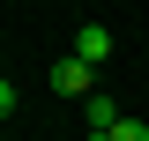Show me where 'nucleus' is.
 <instances>
[{
  "mask_svg": "<svg viewBox=\"0 0 149 141\" xmlns=\"http://www.w3.org/2000/svg\"><path fill=\"white\" fill-rule=\"evenodd\" d=\"M45 82H52L60 89V97H82V104H90V97H97V67H82V59H52V74H45Z\"/></svg>",
  "mask_w": 149,
  "mask_h": 141,
  "instance_id": "f257e3e1",
  "label": "nucleus"
},
{
  "mask_svg": "<svg viewBox=\"0 0 149 141\" xmlns=\"http://www.w3.org/2000/svg\"><path fill=\"white\" fill-rule=\"evenodd\" d=\"M74 59H82V67H104L112 59V30L104 22H74Z\"/></svg>",
  "mask_w": 149,
  "mask_h": 141,
  "instance_id": "f03ea898",
  "label": "nucleus"
},
{
  "mask_svg": "<svg viewBox=\"0 0 149 141\" xmlns=\"http://www.w3.org/2000/svg\"><path fill=\"white\" fill-rule=\"evenodd\" d=\"M119 119H127V111H119V97H112V89H97L90 104H82V126H90V141H104Z\"/></svg>",
  "mask_w": 149,
  "mask_h": 141,
  "instance_id": "7ed1b4c3",
  "label": "nucleus"
},
{
  "mask_svg": "<svg viewBox=\"0 0 149 141\" xmlns=\"http://www.w3.org/2000/svg\"><path fill=\"white\" fill-rule=\"evenodd\" d=\"M104 141H149V119H134V111H127V119L112 126V134H104Z\"/></svg>",
  "mask_w": 149,
  "mask_h": 141,
  "instance_id": "20e7f679",
  "label": "nucleus"
}]
</instances>
